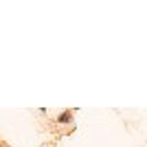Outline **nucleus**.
Returning <instances> with one entry per match:
<instances>
[{
    "label": "nucleus",
    "mask_w": 147,
    "mask_h": 147,
    "mask_svg": "<svg viewBox=\"0 0 147 147\" xmlns=\"http://www.w3.org/2000/svg\"><path fill=\"white\" fill-rule=\"evenodd\" d=\"M57 123H59V125H68V123H73V112L64 110L59 117H57Z\"/></svg>",
    "instance_id": "f257e3e1"
}]
</instances>
